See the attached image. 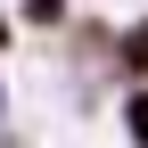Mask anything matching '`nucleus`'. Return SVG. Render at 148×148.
I'll return each instance as SVG.
<instances>
[{"mask_svg":"<svg viewBox=\"0 0 148 148\" xmlns=\"http://www.w3.org/2000/svg\"><path fill=\"white\" fill-rule=\"evenodd\" d=\"M132 140L148 148V90H140V99H132Z\"/></svg>","mask_w":148,"mask_h":148,"instance_id":"2","label":"nucleus"},{"mask_svg":"<svg viewBox=\"0 0 148 148\" xmlns=\"http://www.w3.org/2000/svg\"><path fill=\"white\" fill-rule=\"evenodd\" d=\"M25 16H33V25H58V16H66V0H25Z\"/></svg>","mask_w":148,"mask_h":148,"instance_id":"1","label":"nucleus"},{"mask_svg":"<svg viewBox=\"0 0 148 148\" xmlns=\"http://www.w3.org/2000/svg\"><path fill=\"white\" fill-rule=\"evenodd\" d=\"M132 58H140V66H148V33H140V41H132Z\"/></svg>","mask_w":148,"mask_h":148,"instance_id":"3","label":"nucleus"}]
</instances>
